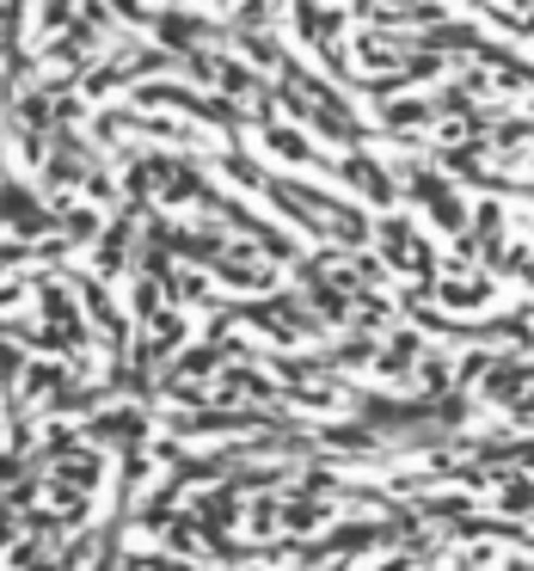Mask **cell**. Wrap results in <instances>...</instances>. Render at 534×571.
Wrapping results in <instances>:
<instances>
[{
	"label": "cell",
	"mask_w": 534,
	"mask_h": 571,
	"mask_svg": "<svg viewBox=\"0 0 534 571\" xmlns=\"http://www.w3.org/2000/svg\"><path fill=\"white\" fill-rule=\"evenodd\" d=\"M326 517H332V504H320V498H295V504H283V522H289V535H308V529H320Z\"/></svg>",
	"instance_id": "10"
},
{
	"label": "cell",
	"mask_w": 534,
	"mask_h": 571,
	"mask_svg": "<svg viewBox=\"0 0 534 571\" xmlns=\"http://www.w3.org/2000/svg\"><path fill=\"white\" fill-rule=\"evenodd\" d=\"M338 173H345L350 185H357L362 197H369V203H381V209H394V203H399V173H387V166H381L375 154H362V148H350Z\"/></svg>",
	"instance_id": "1"
},
{
	"label": "cell",
	"mask_w": 534,
	"mask_h": 571,
	"mask_svg": "<svg viewBox=\"0 0 534 571\" xmlns=\"http://www.w3.org/2000/svg\"><path fill=\"white\" fill-rule=\"evenodd\" d=\"M510 277H522L534 289V240H517V252H510Z\"/></svg>",
	"instance_id": "13"
},
{
	"label": "cell",
	"mask_w": 534,
	"mask_h": 571,
	"mask_svg": "<svg viewBox=\"0 0 534 571\" xmlns=\"http://www.w3.org/2000/svg\"><path fill=\"white\" fill-rule=\"evenodd\" d=\"M448 571H504V554H498V541H467L461 554L448 559Z\"/></svg>",
	"instance_id": "9"
},
{
	"label": "cell",
	"mask_w": 534,
	"mask_h": 571,
	"mask_svg": "<svg viewBox=\"0 0 534 571\" xmlns=\"http://www.w3.org/2000/svg\"><path fill=\"white\" fill-rule=\"evenodd\" d=\"M271 148H276V154H289V160H313V148L295 136V129H271Z\"/></svg>",
	"instance_id": "12"
},
{
	"label": "cell",
	"mask_w": 534,
	"mask_h": 571,
	"mask_svg": "<svg viewBox=\"0 0 534 571\" xmlns=\"http://www.w3.org/2000/svg\"><path fill=\"white\" fill-rule=\"evenodd\" d=\"M418 387H424V399H443V394H455V357L448 350H424L418 357Z\"/></svg>",
	"instance_id": "7"
},
{
	"label": "cell",
	"mask_w": 534,
	"mask_h": 571,
	"mask_svg": "<svg viewBox=\"0 0 534 571\" xmlns=\"http://www.w3.org/2000/svg\"><path fill=\"white\" fill-rule=\"evenodd\" d=\"M498 517L517 522V529H534V480L529 473H517V480L498 485Z\"/></svg>",
	"instance_id": "6"
},
{
	"label": "cell",
	"mask_w": 534,
	"mask_h": 571,
	"mask_svg": "<svg viewBox=\"0 0 534 571\" xmlns=\"http://www.w3.org/2000/svg\"><path fill=\"white\" fill-rule=\"evenodd\" d=\"M431 301L443 313H467V308H485L492 301V271H467V277H436Z\"/></svg>",
	"instance_id": "2"
},
{
	"label": "cell",
	"mask_w": 534,
	"mask_h": 571,
	"mask_svg": "<svg viewBox=\"0 0 534 571\" xmlns=\"http://www.w3.org/2000/svg\"><path fill=\"white\" fill-rule=\"evenodd\" d=\"M498 357H504V350H492V345L461 350V357H455V394H480V387H485V375L498 369Z\"/></svg>",
	"instance_id": "5"
},
{
	"label": "cell",
	"mask_w": 534,
	"mask_h": 571,
	"mask_svg": "<svg viewBox=\"0 0 534 571\" xmlns=\"http://www.w3.org/2000/svg\"><path fill=\"white\" fill-rule=\"evenodd\" d=\"M424 215H431V227H436V234H448V240L473 234V209H467L461 185H455V190H443V197H431V203H424Z\"/></svg>",
	"instance_id": "4"
},
{
	"label": "cell",
	"mask_w": 534,
	"mask_h": 571,
	"mask_svg": "<svg viewBox=\"0 0 534 571\" xmlns=\"http://www.w3.org/2000/svg\"><path fill=\"white\" fill-rule=\"evenodd\" d=\"M504 227H510V209H504V197H480V203H473V234H480V246L510 240Z\"/></svg>",
	"instance_id": "8"
},
{
	"label": "cell",
	"mask_w": 534,
	"mask_h": 571,
	"mask_svg": "<svg viewBox=\"0 0 534 571\" xmlns=\"http://www.w3.org/2000/svg\"><path fill=\"white\" fill-rule=\"evenodd\" d=\"M517 7H522V13H534V0H517Z\"/></svg>",
	"instance_id": "14"
},
{
	"label": "cell",
	"mask_w": 534,
	"mask_h": 571,
	"mask_svg": "<svg viewBox=\"0 0 534 571\" xmlns=\"http://www.w3.org/2000/svg\"><path fill=\"white\" fill-rule=\"evenodd\" d=\"M418 357H424V338H418L412 326H399L394 338H381L375 369H381L387 381H406V375H418Z\"/></svg>",
	"instance_id": "3"
},
{
	"label": "cell",
	"mask_w": 534,
	"mask_h": 571,
	"mask_svg": "<svg viewBox=\"0 0 534 571\" xmlns=\"http://www.w3.org/2000/svg\"><path fill=\"white\" fill-rule=\"evenodd\" d=\"M394 301L387 295H357V326L362 332H394Z\"/></svg>",
	"instance_id": "11"
}]
</instances>
